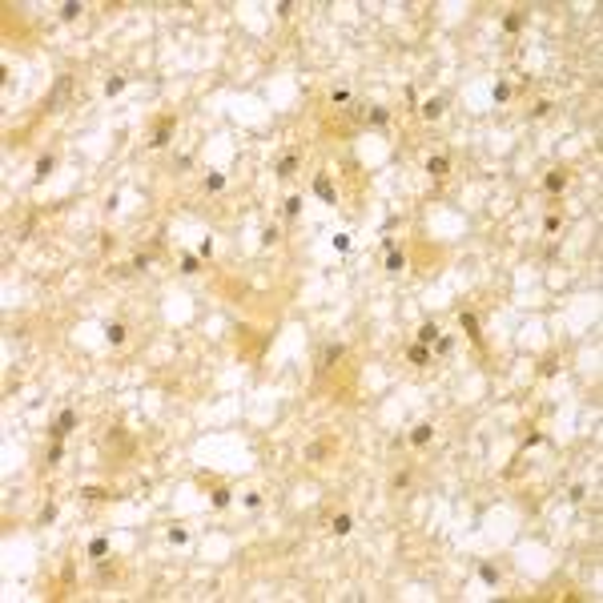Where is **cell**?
I'll return each instance as SVG.
<instances>
[{
    "instance_id": "cell-6",
    "label": "cell",
    "mask_w": 603,
    "mask_h": 603,
    "mask_svg": "<svg viewBox=\"0 0 603 603\" xmlns=\"http://www.w3.org/2000/svg\"><path fill=\"white\" fill-rule=\"evenodd\" d=\"M431 435H435V431H431V422H422V427H414L410 442H414V446H427V442H431Z\"/></svg>"
},
{
    "instance_id": "cell-26",
    "label": "cell",
    "mask_w": 603,
    "mask_h": 603,
    "mask_svg": "<svg viewBox=\"0 0 603 603\" xmlns=\"http://www.w3.org/2000/svg\"><path fill=\"white\" fill-rule=\"evenodd\" d=\"M338 358H342V346H330V350H326V366H334Z\"/></svg>"
},
{
    "instance_id": "cell-10",
    "label": "cell",
    "mask_w": 603,
    "mask_h": 603,
    "mask_svg": "<svg viewBox=\"0 0 603 603\" xmlns=\"http://www.w3.org/2000/svg\"><path fill=\"white\" fill-rule=\"evenodd\" d=\"M386 270H390V274H398V270H406V258H402L398 250H390V258H386Z\"/></svg>"
},
{
    "instance_id": "cell-8",
    "label": "cell",
    "mask_w": 603,
    "mask_h": 603,
    "mask_svg": "<svg viewBox=\"0 0 603 603\" xmlns=\"http://www.w3.org/2000/svg\"><path fill=\"white\" fill-rule=\"evenodd\" d=\"M543 185H547L551 193H563V185H567V173H547V181H543Z\"/></svg>"
},
{
    "instance_id": "cell-15",
    "label": "cell",
    "mask_w": 603,
    "mask_h": 603,
    "mask_svg": "<svg viewBox=\"0 0 603 603\" xmlns=\"http://www.w3.org/2000/svg\"><path fill=\"white\" fill-rule=\"evenodd\" d=\"M105 551H109V539H93V543H89V555H93V559H101Z\"/></svg>"
},
{
    "instance_id": "cell-4",
    "label": "cell",
    "mask_w": 603,
    "mask_h": 603,
    "mask_svg": "<svg viewBox=\"0 0 603 603\" xmlns=\"http://www.w3.org/2000/svg\"><path fill=\"white\" fill-rule=\"evenodd\" d=\"M427 173H431V177H446V173H450V161H446V157H431V161H427Z\"/></svg>"
},
{
    "instance_id": "cell-17",
    "label": "cell",
    "mask_w": 603,
    "mask_h": 603,
    "mask_svg": "<svg viewBox=\"0 0 603 603\" xmlns=\"http://www.w3.org/2000/svg\"><path fill=\"white\" fill-rule=\"evenodd\" d=\"M427 358H431V354H427V346H410V362H418V366H422Z\"/></svg>"
},
{
    "instance_id": "cell-22",
    "label": "cell",
    "mask_w": 603,
    "mask_h": 603,
    "mask_svg": "<svg viewBox=\"0 0 603 603\" xmlns=\"http://www.w3.org/2000/svg\"><path fill=\"white\" fill-rule=\"evenodd\" d=\"M298 209H302V197H290L286 201V218H298Z\"/></svg>"
},
{
    "instance_id": "cell-2",
    "label": "cell",
    "mask_w": 603,
    "mask_h": 603,
    "mask_svg": "<svg viewBox=\"0 0 603 603\" xmlns=\"http://www.w3.org/2000/svg\"><path fill=\"white\" fill-rule=\"evenodd\" d=\"M314 193H318L322 201H330V205H334V185H330L326 173H318V177H314Z\"/></svg>"
},
{
    "instance_id": "cell-23",
    "label": "cell",
    "mask_w": 603,
    "mask_h": 603,
    "mask_svg": "<svg viewBox=\"0 0 603 603\" xmlns=\"http://www.w3.org/2000/svg\"><path fill=\"white\" fill-rule=\"evenodd\" d=\"M214 507H229V491H225V487L214 491Z\"/></svg>"
},
{
    "instance_id": "cell-24",
    "label": "cell",
    "mask_w": 603,
    "mask_h": 603,
    "mask_svg": "<svg viewBox=\"0 0 603 603\" xmlns=\"http://www.w3.org/2000/svg\"><path fill=\"white\" fill-rule=\"evenodd\" d=\"M77 12H81V4H64V8H60V16H64V20H77Z\"/></svg>"
},
{
    "instance_id": "cell-20",
    "label": "cell",
    "mask_w": 603,
    "mask_h": 603,
    "mask_svg": "<svg viewBox=\"0 0 603 603\" xmlns=\"http://www.w3.org/2000/svg\"><path fill=\"white\" fill-rule=\"evenodd\" d=\"M49 173H53V157H41L37 161V177H49Z\"/></svg>"
},
{
    "instance_id": "cell-1",
    "label": "cell",
    "mask_w": 603,
    "mask_h": 603,
    "mask_svg": "<svg viewBox=\"0 0 603 603\" xmlns=\"http://www.w3.org/2000/svg\"><path fill=\"white\" fill-rule=\"evenodd\" d=\"M73 427H77V414H73V410H60V418H56L53 435H56V439H64V435H68Z\"/></svg>"
},
{
    "instance_id": "cell-21",
    "label": "cell",
    "mask_w": 603,
    "mask_h": 603,
    "mask_svg": "<svg viewBox=\"0 0 603 603\" xmlns=\"http://www.w3.org/2000/svg\"><path fill=\"white\" fill-rule=\"evenodd\" d=\"M221 185H225V177H221V173H209V177H205V189H214V193H218Z\"/></svg>"
},
{
    "instance_id": "cell-18",
    "label": "cell",
    "mask_w": 603,
    "mask_h": 603,
    "mask_svg": "<svg viewBox=\"0 0 603 603\" xmlns=\"http://www.w3.org/2000/svg\"><path fill=\"white\" fill-rule=\"evenodd\" d=\"M390 121V109H370V125H386Z\"/></svg>"
},
{
    "instance_id": "cell-13",
    "label": "cell",
    "mask_w": 603,
    "mask_h": 603,
    "mask_svg": "<svg viewBox=\"0 0 603 603\" xmlns=\"http://www.w3.org/2000/svg\"><path fill=\"white\" fill-rule=\"evenodd\" d=\"M105 334H109V342H113V346H121V342H125V326H121V322H113V326L105 330Z\"/></svg>"
},
{
    "instance_id": "cell-9",
    "label": "cell",
    "mask_w": 603,
    "mask_h": 603,
    "mask_svg": "<svg viewBox=\"0 0 603 603\" xmlns=\"http://www.w3.org/2000/svg\"><path fill=\"white\" fill-rule=\"evenodd\" d=\"M418 342H422V346H431V342H439V326H435V322H427V326L418 330Z\"/></svg>"
},
{
    "instance_id": "cell-27",
    "label": "cell",
    "mask_w": 603,
    "mask_h": 603,
    "mask_svg": "<svg viewBox=\"0 0 603 603\" xmlns=\"http://www.w3.org/2000/svg\"><path fill=\"white\" fill-rule=\"evenodd\" d=\"M543 229H547V233H555V229H559V214H551V218L543 221Z\"/></svg>"
},
{
    "instance_id": "cell-7",
    "label": "cell",
    "mask_w": 603,
    "mask_h": 603,
    "mask_svg": "<svg viewBox=\"0 0 603 603\" xmlns=\"http://www.w3.org/2000/svg\"><path fill=\"white\" fill-rule=\"evenodd\" d=\"M422 117H431V121H439V117H442V101H439V97L422 101Z\"/></svg>"
},
{
    "instance_id": "cell-25",
    "label": "cell",
    "mask_w": 603,
    "mask_h": 603,
    "mask_svg": "<svg viewBox=\"0 0 603 603\" xmlns=\"http://www.w3.org/2000/svg\"><path fill=\"white\" fill-rule=\"evenodd\" d=\"M181 274H197V258H181Z\"/></svg>"
},
{
    "instance_id": "cell-19",
    "label": "cell",
    "mask_w": 603,
    "mask_h": 603,
    "mask_svg": "<svg viewBox=\"0 0 603 603\" xmlns=\"http://www.w3.org/2000/svg\"><path fill=\"white\" fill-rule=\"evenodd\" d=\"M121 89H125V77H113L109 85H105V93H109V97H117V93H121Z\"/></svg>"
},
{
    "instance_id": "cell-12",
    "label": "cell",
    "mask_w": 603,
    "mask_h": 603,
    "mask_svg": "<svg viewBox=\"0 0 603 603\" xmlns=\"http://www.w3.org/2000/svg\"><path fill=\"white\" fill-rule=\"evenodd\" d=\"M479 579H483V583H499V567L483 563V567H479Z\"/></svg>"
},
{
    "instance_id": "cell-5",
    "label": "cell",
    "mask_w": 603,
    "mask_h": 603,
    "mask_svg": "<svg viewBox=\"0 0 603 603\" xmlns=\"http://www.w3.org/2000/svg\"><path fill=\"white\" fill-rule=\"evenodd\" d=\"M458 322H463V330L475 338V342H483V334H479V322H475V314H458Z\"/></svg>"
},
{
    "instance_id": "cell-3",
    "label": "cell",
    "mask_w": 603,
    "mask_h": 603,
    "mask_svg": "<svg viewBox=\"0 0 603 603\" xmlns=\"http://www.w3.org/2000/svg\"><path fill=\"white\" fill-rule=\"evenodd\" d=\"M169 133H173V121H161L157 133H153V149H165V145H169Z\"/></svg>"
},
{
    "instance_id": "cell-11",
    "label": "cell",
    "mask_w": 603,
    "mask_h": 603,
    "mask_svg": "<svg viewBox=\"0 0 603 603\" xmlns=\"http://www.w3.org/2000/svg\"><path fill=\"white\" fill-rule=\"evenodd\" d=\"M350 527H354L350 515H334V535H350Z\"/></svg>"
},
{
    "instance_id": "cell-16",
    "label": "cell",
    "mask_w": 603,
    "mask_h": 603,
    "mask_svg": "<svg viewBox=\"0 0 603 603\" xmlns=\"http://www.w3.org/2000/svg\"><path fill=\"white\" fill-rule=\"evenodd\" d=\"M294 169H298V157H286V161L277 165V177H290Z\"/></svg>"
},
{
    "instance_id": "cell-14",
    "label": "cell",
    "mask_w": 603,
    "mask_h": 603,
    "mask_svg": "<svg viewBox=\"0 0 603 603\" xmlns=\"http://www.w3.org/2000/svg\"><path fill=\"white\" fill-rule=\"evenodd\" d=\"M503 28H507V32H519V28H523V12H511V16L503 20Z\"/></svg>"
}]
</instances>
